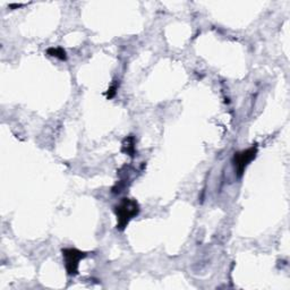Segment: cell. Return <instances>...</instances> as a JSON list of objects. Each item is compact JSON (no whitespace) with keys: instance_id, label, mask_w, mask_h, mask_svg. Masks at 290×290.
<instances>
[{"instance_id":"obj_1","label":"cell","mask_w":290,"mask_h":290,"mask_svg":"<svg viewBox=\"0 0 290 290\" xmlns=\"http://www.w3.org/2000/svg\"><path fill=\"white\" fill-rule=\"evenodd\" d=\"M115 213L117 217V229L124 230L130 220L139 213V205L135 199L125 197L115 206Z\"/></svg>"},{"instance_id":"obj_2","label":"cell","mask_w":290,"mask_h":290,"mask_svg":"<svg viewBox=\"0 0 290 290\" xmlns=\"http://www.w3.org/2000/svg\"><path fill=\"white\" fill-rule=\"evenodd\" d=\"M256 154H258V148L256 146H252V148L244 150V151L235 153V156H233V165H235L236 174L239 178L244 175L247 165L255 159Z\"/></svg>"},{"instance_id":"obj_3","label":"cell","mask_w":290,"mask_h":290,"mask_svg":"<svg viewBox=\"0 0 290 290\" xmlns=\"http://www.w3.org/2000/svg\"><path fill=\"white\" fill-rule=\"evenodd\" d=\"M63 256L65 259L66 271L69 276H76L78 273L81 259L86 256V253L76 250V248H65L63 250Z\"/></svg>"},{"instance_id":"obj_4","label":"cell","mask_w":290,"mask_h":290,"mask_svg":"<svg viewBox=\"0 0 290 290\" xmlns=\"http://www.w3.org/2000/svg\"><path fill=\"white\" fill-rule=\"evenodd\" d=\"M123 151L130 157H134L135 154V138L129 136L123 143Z\"/></svg>"},{"instance_id":"obj_5","label":"cell","mask_w":290,"mask_h":290,"mask_svg":"<svg viewBox=\"0 0 290 290\" xmlns=\"http://www.w3.org/2000/svg\"><path fill=\"white\" fill-rule=\"evenodd\" d=\"M48 55L51 56V57L58 58L60 60H66L67 56H66V51L64 50L63 48H50L48 49Z\"/></svg>"},{"instance_id":"obj_6","label":"cell","mask_w":290,"mask_h":290,"mask_svg":"<svg viewBox=\"0 0 290 290\" xmlns=\"http://www.w3.org/2000/svg\"><path fill=\"white\" fill-rule=\"evenodd\" d=\"M116 90H117V85H112L111 88L108 90L107 97H109V99H111V97H114L116 96Z\"/></svg>"}]
</instances>
